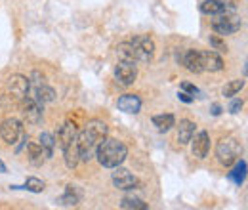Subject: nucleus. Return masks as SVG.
Returning <instances> with one entry per match:
<instances>
[{
  "mask_svg": "<svg viewBox=\"0 0 248 210\" xmlns=\"http://www.w3.org/2000/svg\"><path fill=\"white\" fill-rule=\"evenodd\" d=\"M182 90L187 92L189 96H195V97H199V96H201V90H199L197 86H193L191 82H182Z\"/></svg>",
  "mask_w": 248,
  "mask_h": 210,
  "instance_id": "obj_29",
  "label": "nucleus"
},
{
  "mask_svg": "<svg viewBox=\"0 0 248 210\" xmlns=\"http://www.w3.org/2000/svg\"><path fill=\"white\" fill-rule=\"evenodd\" d=\"M8 86V94L14 96L16 99H23L27 94H29V88H31V81L23 75H12L6 82Z\"/></svg>",
  "mask_w": 248,
  "mask_h": 210,
  "instance_id": "obj_6",
  "label": "nucleus"
},
{
  "mask_svg": "<svg viewBox=\"0 0 248 210\" xmlns=\"http://www.w3.org/2000/svg\"><path fill=\"white\" fill-rule=\"evenodd\" d=\"M27 157H29V162L34 164V166H40L46 157H44V151H42V145L38 142H31L27 144Z\"/></svg>",
  "mask_w": 248,
  "mask_h": 210,
  "instance_id": "obj_19",
  "label": "nucleus"
},
{
  "mask_svg": "<svg viewBox=\"0 0 248 210\" xmlns=\"http://www.w3.org/2000/svg\"><path fill=\"white\" fill-rule=\"evenodd\" d=\"M243 27V19L235 14V8L233 6H227L216 14V19L212 21V29L216 31L217 34H233Z\"/></svg>",
  "mask_w": 248,
  "mask_h": 210,
  "instance_id": "obj_3",
  "label": "nucleus"
},
{
  "mask_svg": "<svg viewBox=\"0 0 248 210\" xmlns=\"http://www.w3.org/2000/svg\"><path fill=\"white\" fill-rule=\"evenodd\" d=\"M130 42L136 52V61H151L153 52H155V42L149 36L140 34V36H134Z\"/></svg>",
  "mask_w": 248,
  "mask_h": 210,
  "instance_id": "obj_5",
  "label": "nucleus"
},
{
  "mask_svg": "<svg viewBox=\"0 0 248 210\" xmlns=\"http://www.w3.org/2000/svg\"><path fill=\"white\" fill-rule=\"evenodd\" d=\"M117 107H119L123 113L136 115V113H140V109H141V99H140L136 94H126L123 97H119Z\"/></svg>",
  "mask_w": 248,
  "mask_h": 210,
  "instance_id": "obj_13",
  "label": "nucleus"
},
{
  "mask_svg": "<svg viewBox=\"0 0 248 210\" xmlns=\"http://www.w3.org/2000/svg\"><path fill=\"white\" fill-rule=\"evenodd\" d=\"M38 144L42 145V151H44V157L46 159H52L54 155V147H56V140L50 132H42L40 138H38Z\"/></svg>",
  "mask_w": 248,
  "mask_h": 210,
  "instance_id": "obj_21",
  "label": "nucleus"
},
{
  "mask_svg": "<svg viewBox=\"0 0 248 210\" xmlns=\"http://www.w3.org/2000/svg\"><path fill=\"white\" fill-rule=\"evenodd\" d=\"M95 157H97V161H99L101 166H105V168H117V166H121L124 161H126L128 147L124 145L123 142L105 136L97 144V147H95Z\"/></svg>",
  "mask_w": 248,
  "mask_h": 210,
  "instance_id": "obj_2",
  "label": "nucleus"
},
{
  "mask_svg": "<svg viewBox=\"0 0 248 210\" xmlns=\"http://www.w3.org/2000/svg\"><path fill=\"white\" fill-rule=\"evenodd\" d=\"M4 172H6V164L0 161V174H4Z\"/></svg>",
  "mask_w": 248,
  "mask_h": 210,
  "instance_id": "obj_35",
  "label": "nucleus"
},
{
  "mask_svg": "<svg viewBox=\"0 0 248 210\" xmlns=\"http://www.w3.org/2000/svg\"><path fill=\"white\" fill-rule=\"evenodd\" d=\"M117 56L121 61H134L136 63V52H134V46L132 42H123L117 46Z\"/></svg>",
  "mask_w": 248,
  "mask_h": 210,
  "instance_id": "obj_24",
  "label": "nucleus"
},
{
  "mask_svg": "<svg viewBox=\"0 0 248 210\" xmlns=\"http://www.w3.org/2000/svg\"><path fill=\"white\" fill-rule=\"evenodd\" d=\"M21 109H23V117L29 124H38L42 120V113H44V105L38 103L34 97H23V103H21Z\"/></svg>",
  "mask_w": 248,
  "mask_h": 210,
  "instance_id": "obj_8",
  "label": "nucleus"
},
{
  "mask_svg": "<svg viewBox=\"0 0 248 210\" xmlns=\"http://www.w3.org/2000/svg\"><path fill=\"white\" fill-rule=\"evenodd\" d=\"M34 99L38 101V103H52L54 99H56V92L54 88H50L46 82L44 84H38V86H34Z\"/></svg>",
  "mask_w": 248,
  "mask_h": 210,
  "instance_id": "obj_18",
  "label": "nucleus"
},
{
  "mask_svg": "<svg viewBox=\"0 0 248 210\" xmlns=\"http://www.w3.org/2000/svg\"><path fill=\"white\" fill-rule=\"evenodd\" d=\"M195 136V122L191 120H182L180 126H178V142L182 145H187L191 142V138Z\"/></svg>",
  "mask_w": 248,
  "mask_h": 210,
  "instance_id": "obj_17",
  "label": "nucleus"
},
{
  "mask_svg": "<svg viewBox=\"0 0 248 210\" xmlns=\"http://www.w3.org/2000/svg\"><path fill=\"white\" fill-rule=\"evenodd\" d=\"M201 65H202V71L217 73L223 69V60L216 52H201Z\"/></svg>",
  "mask_w": 248,
  "mask_h": 210,
  "instance_id": "obj_14",
  "label": "nucleus"
},
{
  "mask_svg": "<svg viewBox=\"0 0 248 210\" xmlns=\"http://www.w3.org/2000/svg\"><path fill=\"white\" fill-rule=\"evenodd\" d=\"M243 86H245V81H241V79H237V81H231V82H227L225 86H223V96L225 97H233V96H237L239 92L243 90Z\"/></svg>",
  "mask_w": 248,
  "mask_h": 210,
  "instance_id": "obj_27",
  "label": "nucleus"
},
{
  "mask_svg": "<svg viewBox=\"0 0 248 210\" xmlns=\"http://www.w3.org/2000/svg\"><path fill=\"white\" fill-rule=\"evenodd\" d=\"M178 97H180V99H182L184 103H191V101L195 99V97H191V96H189L187 92H180V94H178Z\"/></svg>",
  "mask_w": 248,
  "mask_h": 210,
  "instance_id": "obj_33",
  "label": "nucleus"
},
{
  "mask_svg": "<svg viewBox=\"0 0 248 210\" xmlns=\"http://www.w3.org/2000/svg\"><path fill=\"white\" fill-rule=\"evenodd\" d=\"M113 183H115V187H117V189H123V191L136 189V187L140 185L138 178H136L130 170H126V168H119V166H117V170L113 172Z\"/></svg>",
  "mask_w": 248,
  "mask_h": 210,
  "instance_id": "obj_10",
  "label": "nucleus"
},
{
  "mask_svg": "<svg viewBox=\"0 0 248 210\" xmlns=\"http://www.w3.org/2000/svg\"><path fill=\"white\" fill-rule=\"evenodd\" d=\"M241 109H243V101H241V99H233L231 105H229V111H231V113H239Z\"/></svg>",
  "mask_w": 248,
  "mask_h": 210,
  "instance_id": "obj_32",
  "label": "nucleus"
},
{
  "mask_svg": "<svg viewBox=\"0 0 248 210\" xmlns=\"http://www.w3.org/2000/svg\"><path fill=\"white\" fill-rule=\"evenodd\" d=\"M78 201H80V191L77 189V185H67V189H65L63 197L60 199V203H62L63 207H75Z\"/></svg>",
  "mask_w": 248,
  "mask_h": 210,
  "instance_id": "obj_20",
  "label": "nucleus"
},
{
  "mask_svg": "<svg viewBox=\"0 0 248 210\" xmlns=\"http://www.w3.org/2000/svg\"><path fill=\"white\" fill-rule=\"evenodd\" d=\"M237 164H235V168H233V172H229V178L235 181L237 185H241L243 181H245V176H247V162L245 161H235Z\"/></svg>",
  "mask_w": 248,
  "mask_h": 210,
  "instance_id": "obj_25",
  "label": "nucleus"
},
{
  "mask_svg": "<svg viewBox=\"0 0 248 210\" xmlns=\"http://www.w3.org/2000/svg\"><path fill=\"white\" fill-rule=\"evenodd\" d=\"M182 61L191 73H202V65H201V52L197 50H187L182 56Z\"/></svg>",
  "mask_w": 248,
  "mask_h": 210,
  "instance_id": "obj_15",
  "label": "nucleus"
},
{
  "mask_svg": "<svg viewBox=\"0 0 248 210\" xmlns=\"http://www.w3.org/2000/svg\"><path fill=\"white\" fill-rule=\"evenodd\" d=\"M199 8L206 16H216V14H219L225 8V2H221V0H202Z\"/></svg>",
  "mask_w": 248,
  "mask_h": 210,
  "instance_id": "obj_22",
  "label": "nucleus"
},
{
  "mask_svg": "<svg viewBox=\"0 0 248 210\" xmlns=\"http://www.w3.org/2000/svg\"><path fill=\"white\" fill-rule=\"evenodd\" d=\"M63 155H65V164H67V168H75V166L80 162V153H78L77 140H73L67 147H63Z\"/></svg>",
  "mask_w": 248,
  "mask_h": 210,
  "instance_id": "obj_16",
  "label": "nucleus"
},
{
  "mask_svg": "<svg viewBox=\"0 0 248 210\" xmlns=\"http://www.w3.org/2000/svg\"><path fill=\"white\" fill-rule=\"evenodd\" d=\"M115 77L123 86H130L136 82L138 79V67L134 61H119V65L115 67Z\"/></svg>",
  "mask_w": 248,
  "mask_h": 210,
  "instance_id": "obj_7",
  "label": "nucleus"
},
{
  "mask_svg": "<svg viewBox=\"0 0 248 210\" xmlns=\"http://www.w3.org/2000/svg\"><path fill=\"white\" fill-rule=\"evenodd\" d=\"M191 142H193V155L197 157V159H204L206 155H208V149H210V136H208V132H199L197 136H195V140L191 138Z\"/></svg>",
  "mask_w": 248,
  "mask_h": 210,
  "instance_id": "obj_11",
  "label": "nucleus"
},
{
  "mask_svg": "<svg viewBox=\"0 0 248 210\" xmlns=\"http://www.w3.org/2000/svg\"><path fill=\"white\" fill-rule=\"evenodd\" d=\"M29 81H32V84H34V86H38V84H44V75H40L38 71H34V73H32V77L29 79Z\"/></svg>",
  "mask_w": 248,
  "mask_h": 210,
  "instance_id": "obj_31",
  "label": "nucleus"
},
{
  "mask_svg": "<svg viewBox=\"0 0 248 210\" xmlns=\"http://www.w3.org/2000/svg\"><path fill=\"white\" fill-rule=\"evenodd\" d=\"M107 136V124L101 120H92L86 124V128L77 134V145L80 153V161H90L97 144Z\"/></svg>",
  "mask_w": 248,
  "mask_h": 210,
  "instance_id": "obj_1",
  "label": "nucleus"
},
{
  "mask_svg": "<svg viewBox=\"0 0 248 210\" xmlns=\"http://www.w3.org/2000/svg\"><path fill=\"white\" fill-rule=\"evenodd\" d=\"M210 113H212L214 117H217V115L221 113V107H219L217 103H212V107H210Z\"/></svg>",
  "mask_w": 248,
  "mask_h": 210,
  "instance_id": "obj_34",
  "label": "nucleus"
},
{
  "mask_svg": "<svg viewBox=\"0 0 248 210\" xmlns=\"http://www.w3.org/2000/svg\"><path fill=\"white\" fill-rule=\"evenodd\" d=\"M21 134H23V126H21V122L17 119L4 120L2 126H0V136H2V140H4L6 144H10V145H14Z\"/></svg>",
  "mask_w": 248,
  "mask_h": 210,
  "instance_id": "obj_9",
  "label": "nucleus"
},
{
  "mask_svg": "<svg viewBox=\"0 0 248 210\" xmlns=\"http://www.w3.org/2000/svg\"><path fill=\"white\" fill-rule=\"evenodd\" d=\"M153 124L156 126L158 132H168V130L176 124V119H174V115H170V113H166V115H155V117H153Z\"/></svg>",
  "mask_w": 248,
  "mask_h": 210,
  "instance_id": "obj_23",
  "label": "nucleus"
},
{
  "mask_svg": "<svg viewBox=\"0 0 248 210\" xmlns=\"http://www.w3.org/2000/svg\"><path fill=\"white\" fill-rule=\"evenodd\" d=\"M210 44H212L216 50H219V52H225V50H227L225 42H223V40H219L217 36H210Z\"/></svg>",
  "mask_w": 248,
  "mask_h": 210,
  "instance_id": "obj_30",
  "label": "nucleus"
},
{
  "mask_svg": "<svg viewBox=\"0 0 248 210\" xmlns=\"http://www.w3.org/2000/svg\"><path fill=\"white\" fill-rule=\"evenodd\" d=\"M216 155H217V161L225 166H231L235 164V161L241 157V144L237 142V138L233 136H227L223 138L216 147Z\"/></svg>",
  "mask_w": 248,
  "mask_h": 210,
  "instance_id": "obj_4",
  "label": "nucleus"
},
{
  "mask_svg": "<svg viewBox=\"0 0 248 210\" xmlns=\"http://www.w3.org/2000/svg\"><path fill=\"white\" fill-rule=\"evenodd\" d=\"M44 187H46V183H44L42 180H38V178H27L25 185H23V189L32 191V193H42Z\"/></svg>",
  "mask_w": 248,
  "mask_h": 210,
  "instance_id": "obj_28",
  "label": "nucleus"
},
{
  "mask_svg": "<svg viewBox=\"0 0 248 210\" xmlns=\"http://www.w3.org/2000/svg\"><path fill=\"white\" fill-rule=\"evenodd\" d=\"M121 209L124 210H145L147 209V203H143L141 199L138 197H124L123 203H121Z\"/></svg>",
  "mask_w": 248,
  "mask_h": 210,
  "instance_id": "obj_26",
  "label": "nucleus"
},
{
  "mask_svg": "<svg viewBox=\"0 0 248 210\" xmlns=\"http://www.w3.org/2000/svg\"><path fill=\"white\" fill-rule=\"evenodd\" d=\"M77 134H78V132H77V126L67 120V122H63L62 128L58 130V136H56L54 140H56V144L63 149V147H67L73 140H77Z\"/></svg>",
  "mask_w": 248,
  "mask_h": 210,
  "instance_id": "obj_12",
  "label": "nucleus"
}]
</instances>
